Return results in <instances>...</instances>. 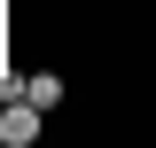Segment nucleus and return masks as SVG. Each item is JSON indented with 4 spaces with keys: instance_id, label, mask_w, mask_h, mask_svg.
Segmentation results:
<instances>
[{
    "instance_id": "nucleus-2",
    "label": "nucleus",
    "mask_w": 156,
    "mask_h": 148,
    "mask_svg": "<svg viewBox=\"0 0 156 148\" xmlns=\"http://www.w3.org/2000/svg\"><path fill=\"white\" fill-rule=\"evenodd\" d=\"M62 93H70V86H62V70H31V78H23V101H39L47 117L62 109Z\"/></svg>"
},
{
    "instance_id": "nucleus-1",
    "label": "nucleus",
    "mask_w": 156,
    "mask_h": 148,
    "mask_svg": "<svg viewBox=\"0 0 156 148\" xmlns=\"http://www.w3.org/2000/svg\"><path fill=\"white\" fill-rule=\"evenodd\" d=\"M39 132H47V109H39V101H0V148H31Z\"/></svg>"
},
{
    "instance_id": "nucleus-3",
    "label": "nucleus",
    "mask_w": 156,
    "mask_h": 148,
    "mask_svg": "<svg viewBox=\"0 0 156 148\" xmlns=\"http://www.w3.org/2000/svg\"><path fill=\"white\" fill-rule=\"evenodd\" d=\"M23 93V70H8V62H0V101H16Z\"/></svg>"
}]
</instances>
